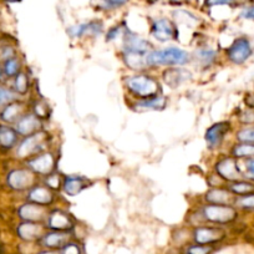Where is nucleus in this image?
Instances as JSON below:
<instances>
[{"label": "nucleus", "mask_w": 254, "mask_h": 254, "mask_svg": "<svg viewBox=\"0 0 254 254\" xmlns=\"http://www.w3.org/2000/svg\"><path fill=\"white\" fill-rule=\"evenodd\" d=\"M43 141L44 134H36L34 135V136L28 137V139L22 143L18 153H19V156H22V157H25V156L30 155V153L36 152L38 147H40L41 142Z\"/></svg>", "instance_id": "nucleus-12"}, {"label": "nucleus", "mask_w": 254, "mask_h": 254, "mask_svg": "<svg viewBox=\"0 0 254 254\" xmlns=\"http://www.w3.org/2000/svg\"><path fill=\"white\" fill-rule=\"evenodd\" d=\"M61 254H81V252L76 244H65Z\"/></svg>", "instance_id": "nucleus-36"}, {"label": "nucleus", "mask_w": 254, "mask_h": 254, "mask_svg": "<svg viewBox=\"0 0 254 254\" xmlns=\"http://www.w3.org/2000/svg\"><path fill=\"white\" fill-rule=\"evenodd\" d=\"M190 60V55L185 50L169 48L165 50L152 51L146 56L147 65H185Z\"/></svg>", "instance_id": "nucleus-1"}, {"label": "nucleus", "mask_w": 254, "mask_h": 254, "mask_svg": "<svg viewBox=\"0 0 254 254\" xmlns=\"http://www.w3.org/2000/svg\"><path fill=\"white\" fill-rule=\"evenodd\" d=\"M203 214L206 220L213 223H229L237 217L235 209L226 204H213V206L204 207Z\"/></svg>", "instance_id": "nucleus-3"}, {"label": "nucleus", "mask_w": 254, "mask_h": 254, "mask_svg": "<svg viewBox=\"0 0 254 254\" xmlns=\"http://www.w3.org/2000/svg\"><path fill=\"white\" fill-rule=\"evenodd\" d=\"M30 201L34 202L36 204H49L53 202V195H51L50 191L48 188L44 187H35L30 191L29 193Z\"/></svg>", "instance_id": "nucleus-16"}, {"label": "nucleus", "mask_w": 254, "mask_h": 254, "mask_svg": "<svg viewBox=\"0 0 254 254\" xmlns=\"http://www.w3.org/2000/svg\"><path fill=\"white\" fill-rule=\"evenodd\" d=\"M118 32H120V28H115V29L111 30V31L109 32L107 40H113V39H115L116 36H117V35H118Z\"/></svg>", "instance_id": "nucleus-43"}, {"label": "nucleus", "mask_w": 254, "mask_h": 254, "mask_svg": "<svg viewBox=\"0 0 254 254\" xmlns=\"http://www.w3.org/2000/svg\"><path fill=\"white\" fill-rule=\"evenodd\" d=\"M187 76H190L188 72L183 71V70H179V69L178 70L172 69V70H169V71L165 72V80H166V83L169 84V86H172V87H176V86H178L179 84L187 79Z\"/></svg>", "instance_id": "nucleus-21"}, {"label": "nucleus", "mask_w": 254, "mask_h": 254, "mask_svg": "<svg viewBox=\"0 0 254 254\" xmlns=\"http://www.w3.org/2000/svg\"><path fill=\"white\" fill-rule=\"evenodd\" d=\"M0 254H4V246H3V244H0Z\"/></svg>", "instance_id": "nucleus-47"}, {"label": "nucleus", "mask_w": 254, "mask_h": 254, "mask_svg": "<svg viewBox=\"0 0 254 254\" xmlns=\"http://www.w3.org/2000/svg\"><path fill=\"white\" fill-rule=\"evenodd\" d=\"M225 238V232L217 228L201 227L195 230V239L199 244H208Z\"/></svg>", "instance_id": "nucleus-7"}, {"label": "nucleus", "mask_w": 254, "mask_h": 254, "mask_svg": "<svg viewBox=\"0 0 254 254\" xmlns=\"http://www.w3.org/2000/svg\"><path fill=\"white\" fill-rule=\"evenodd\" d=\"M247 169H248L249 174L254 177V158L248 160V162H247Z\"/></svg>", "instance_id": "nucleus-42"}, {"label": "nucleus", "mask_w": 254, "mask_h": 254, "mask_svg": "<svg viewBox=\"0 0 254 254\" xmlns=\"http://www.w3.org/2000/svg\"><path fill=\"white\" fill-rule=\"evenodd\" d=\"M29 166L32 171L38 172V173L48 174L54 169L55 160H54L53 155H50V153H44V155L30 161Z\"/></svg>", "instance_id": "nucleus-8"}, {"label": "nucleus", "mask_w": 254, "mask_h": 254, "mask_svg": "<svg viewBox=\"0 0 254 254\" xmlns=\"http://www.w3.org/2000/svg\"><path fill=\"white\" fill-rule=\"evenodd\" d=\"M241 121L243 122H254V109L253 111H248V113H244L243 116L241 117Z\"/></svg>", "instance_id": "nucleus-40"}, {"label": "nucleus", "mask_w": 254, "mask_h": 254, "mask_svg": "<svg viewBox=\"0 0 254 254\" xmlns=\"http://www.w3.org/2000/svg\"><path fill=\"white\" fill-rule=\"evenodd\" d=\"M228 130H229V122H218L211 126L206 132V141L209 144V147H218L222 143Z\"/></svg>", "instance_id": "nucleus-6"}, {"label": "nucleus", "mask_w": 254, "mask_h": 254, "mask_svg": "<svg viewBox=\"0 0 254 254\" xmlns=\"http://www.w3.org/2000/svg\"><path fill=\"white\" fill-rule=\"evenodd\" d=\"M238 140L243 143H253L254 144V127L252 129H244L237 135Z\"/></svg>", "instance_id": "nucleus-28"}, {"label": "nucleus", "mask_w": 254, "mask_h": 254, "mask_svg": "<svg viewBox=\"0 0 254 254\" xmlns=\"http://www.w3.org/2000/svg\"><path fill=\"white\" fill-rule=\"evenodd\" d=\"M233 155L235 157H254V144L242 143L233 148Z\"/></svg>", "instance_id": "nucleus-25"}, {"label": "nucleus", "mask_w": 254, "mask_h": 254, "mask_svg": "<svg viewBox=\"0 0 254 254\" xmlns=\"http://www.w3.org/2000/svg\"><path fill=\"white\" fill-rule=\"evenodd\" d=\"M39 254H59L57 252H53V251H46V252H41Z\"/></svg>", "instance_id": "nucleus-46"}, {"label": "nucleus", "mask_w": 254, "mask_h": 254, "mask_svg": "<svg viewBox=\"0 0 254 254\" xmlns=\"http://www.w3.org/2000/svg\"><path fill=\"white\" fill-rule=\"evenodd\" d=\"M40 127V122H39L38 117L29 115L23 117L22 120L18 122V131L22 135H30L35 132Z\"/></svg>", "instance_id": "nucleus-17"}, {"label": "nucleus", "mask_w": 254, "mask_h": 254, "mask_svg": "<svg viewBox=\"0 0 254 254\" xmlns=\"http://www.w3.org/2000/svg\"><path fill=\"white\" fill-rule=\"evenodd\" d=\"M9 3H18V1H22V0H6Z\"/></svg>", "instance_id": "nucleus-48"}, {"label": "nucleus", "mask_w": 254, "mask_h": 254, "mask_svg": "<svg viewBox=\"0 0 254 254\" xmlns=\"http://www.w3.org/2000/svg\"><path fill=\"white\" fill-rule=\"evenodd\" d=\"M125 61L131 69H143L147 65L146 57L142 56V54L132 53V51H126Z\"/></svg>", "instance_id": "nucleus-23"}, {"label": "nucleus", "mask_w": 254, "mask_h": 254, "mask_svg": "<svg viewBox=\"0 0 254 254\" xmlns=\"http://www.w3.org/2000/svg\"><path fill=\"white\" fill-rule=\"evenodd\" d=\"M166 106V99L163 96H155L150 99L144 100V101L139 102L136 105V109L139 111L146 110H162L163 107Z\"/></svg>", "instance_id": "nucleus-19"}, {"label": "nucleus", "mask_w": 254, "mask_h": 254, "mask_svg": "<svg viewBox=\"0 0 254 254\" xmlns=\"http://www.w3.org/2000/svg\"><path fill=\"white\" fill-rule=\"evenodd\" d=\"M16 141V134L9 127H0V146L9 148Z\"/></svg>", "instance_id": "nucleus-24"}, {"label": "nucleus", "mask_w": 254, "mask_h": 254, "mask_svg": "<svg viewBox=\"0 0 254 254\" xmlns=\"http://www.w3.org/2000/svg\"><path fill=\"white\" fill-rule=\"evenodd\" d=\"M197 57L199 61L203 62L204 65H208L216 57V51L213 50H199L197 53Z\"/></svg>", "instance_id": "nucleus-29"}, {"label": "nucleus", "mask_w": 254, "mask_h": 254, "mask_svg": "<svg viewBox=\"0 0 254 254\" xmlns=\"http://www.w3.org/2000/svg\"><path fill=\"white\" fill-rule=\"evenodd\" d=\"M148 46H150V44L147 41L134 34L127 35V38H126V50L127 51L143 54L148 50Z\"/></svg>", "instance_id": "nucleus-15"}, {"label": "nucleus", "mask_w": 254, "mask_h": 254, "mask_svg": "<svg viewBox=\"0 0 254 254\" xmlns=\"http://www.w3.org/2000/svg\"><path fill=\"white\" fill-rule=\"evenodd\" d=\"M49 228L57 230V232L71 229L72 221L69 214L65 213V212L55 211L49 217Z\"/></svg>", "instance_id": "nucleus-9"}, {"label": "nucleus", "mask_w": 254, "mask_h": 254, "mask_svg": "<svg viewBox=\"0 0 254 254\" xmlns=\"http://www.w3.org/2000/svg\"><path fill=\"white\" fill-rule=\"evenodd\" d=\"M19 113V106L18 105H11V106L6 107L5 111L3 113V118L6 121H11L18 116Z\"/></svg>", "instance_id": "nucleus-31"}, {"label": "nucleus", "mask_w": 254, "mask_h": 254, "mask_svg": "<svg viewBox=\"0 0 254 254\" xmlns=\"http://www.w3.org/2000/svg\"><path fill=\"white\" fill-rule=\"evenodd\" d=\"M246 104L248 105L251 109H254V95H252V96L247 97L246 99Z\"/></svg>", "instance_id": "nucleus-45"}, {"label": "nucleus", "mask_w": 254, "mask_h": 254, "mask_svg": "<svg viewBox=\"0 0 254 254\" xmlns=\"http://www.w3.org/2000/svg\"><path fill=\"white\" fill-rule=\"evenodd\" d=\"M86 187H87V182L84 178L78 176L66 177L64 182V190L69 196L79 195Z\"/></svg>", "instance_id": "nucleus-14"}, {"label": "nucleus", "mask_w": 254, "mask_h": 254, "mask_svg": "<svg viewBox=\"0 0 254 254\" xmlns=\"http://www.w3.org/2000/svg\"><path fill=\"white\" fill-rule=\"evenodd\" d=\"M19 214L23 220H27L28 222L40 221L44 217V208L40 204H25L19 209Z\"/></svg>", "instance_id": "nucleus-13"}, {"label": "nucleus", "mask_w": 254, "mask_h": 254, "mask_svg": "<svg viewBox=\"0 0 254 254\" xmlns=\"http://www.w3.org/2000/svg\"><path fill=\"white\" fill-rule=\"evenodd\" d=\"M229 190L230 192L235 193V195L246 196L254 192V185H252L249 182H235L230 186Z\"/></svg>", "instance_id": "nucleus-26"}, {"label": "nucleus", "mask_w": 254, "mask_h": 254, "mask_svg": "<svg viewBox=\"0 0 254 254\" xmlns=\"http://www.w3.org/2000/svg\"><path fill=\"white\" fill-rule=\"evenodd\" d=\"M212 248L209 247H202V246H193L188 248V254H209Z\"/></svg>", "instance_id": "nucleus-34"}, {"label": "nucleus", "mask_w": 254, "mask_h": 254, "mask_svg": "<svg viewBox=\"0 0 254 254\" xmlns=\"http://www.w3.org/2000/svg\"><path fill=\"white\" fill-rule=\"evenodd\" d=\"M130 91L141 97H155L158 91L157 81L153 80L150 76H132L126 81Z\"/></svg>", "instance_id": "nucleus-2"}, {"label": "nucleus", "mask_w": 254, "mask_h": 254, "mask_svg": "<svg viewBox=\"0 0 254 254\" xmlns=\"http://www.w3.org/2000/svg\"><path fill=\"white\" fill-rule=\"evenodd\" d=\"M109 6H120L127 1V0H104Z\"/></svg>", "instance_id": "nucleus-41"}, {"label": "nucleus", "mask_w": 254, "mask_h": 254, "mask_svg": "<svg viewBox=\"0 0 254 254\" xmlns=\"http://www.w3.org/2000/svg\"><path fill=\"white\" fill-rule=\"evenodd\" d=\"M9 185L14 188V190H24L28 188L34 181V177L29 171H24V169H18V171L11 172L9 176Z\"/></svg>", "instance_id": "nucleus-10"}, {"label": "nucleus", "mask_w": 254, "mask_h": 254, "mask_svg": "<svg viewBox=\"0 0 254 254\" xmlns=\"http://www.w3.org/2000/svg\"><path fill=\"white\" fill-rule=\"evenodd\" d=\"M13 55H14V51L11 50L10 48L5 49V51L3 53V56L5 57V59H10V57H13Z\"/></svg>", "instance_id": "nucleus-44"}, {"label": "nucleus", "mask_w": 254, "mask_h": 254, "mask_svg": "<svg viewBox=\"0 0 254 254\" xmlns=\"http://www.w3.org/2000/svg\"><path fill=\"white\" fill-rule=\"evenodd\" d=\"M35 113L38 115V117H46L48 115V105L44 102H38L35 105Z\"/></svg>", "instance_id": "nucleus-35"}, {"label": "nucleus", "mask_w": 254, "mask_h": 254, "mask_svg": "<svg viewBox=\"0 0 254 254\" xmlns=\"http://www.w3.org/2000/svg\"><path fill=\"white\" fill-rule=\"evenodd\" d=\"M152 32L157 40L167 41L173 38L174 29L171 22H169L167 19H158L153 23Z\"/></svg>", "instance_id": "nucleus-11"}, {"label": "nucleus", "mask_w": 254, "mask_h": 254, "mask_svg": "<svg viewBox=\"0 0 254 254\" xmlns=\"http://www.w3.org/2000/svg\"><path fill=\"white\" fill-rule=\"evenodd\" d=\"M67 241V235L62 232H54L50 234H46L43 239L44 246L49 248H59V247L65 246Z\"/></svg>", "instance_id": "nucleus-20"}, {"label": "nucleus", "mask_w": 254, "mask_h": 254, "mask_svg": "<svg viewBox=\"0 0 254 254\" xmlns=\"http://www.w3.org/2000/svg\"><path fill=\"white\" fill-rule=\"evenodd\" d=\"M19 70V62L16 61L15 59H10L5 62V72L6 75L13 76L15 75L16 72Z\"/></svg>", "instance_id": "nucleus-32"}, {"label": "nucleus", "mask_w": 254, "mask_h": 254, "mask_svg": "<svg viewBox=\"0 0 254 254\" xmlns=\"http://www.w3.org/2000/svg\"><path fill=\"white\" fill-rule=\"evenodd\" d=\"M15 88L16 91H19L20 94H25L29 88V83H28V78L25 74H19L15 79Z\"/></svg>", "instance_id": "nucleus-27"}, {"label": "nucleus", "mask_w": 254, "mask_h": 254, "mask_svg": "<svg viewBox=\"0 0 254 254\" xmlns=\"http://www.w3.org/2000/svg\"><path fill=\"white\" fill-rule=\"evenodd\" d=\"M216 169L218 174L227 181H237L241 178V171L238 169L237 161L232 157L221 160L216 165Z\"/></svg>", "instance_id": "nucleus-5"}, {"label": "nucleus", "mask_w": 254, "mask_h": 254, "mask_svg": "<svg viewBox=\"0 0 254 254\" xmlns=\"http://www.w3.org/2000/svg\"><path fill=\"white\" fill-rule=\"evenodd\" d=\"M252 46L249 40H247L246 38H239L229 46L227 54L228 57L232 62L234 64H243L247 60L249 59V56L252 55Z\"/></svg>", "instance_id": "nucleus-4"}, {"label": "nucleus", "mask_w": 254, "mask_h": 254, "mask_svg": "<svg viewBox=\"0 0 254 254\" xmlns=\"http://www.w3.org/2000/svg\"><path fill=\"white\" fill-rule=\"evenodd\" d=\"M59 176H50L48 179H46V183H48L49 187L51 188H59Z\"/></svg>", "instance_id": "nucleus-39"}, {"label": "nucleus", "mask_w": 254, "mask_h": 254, "mask_svg": "<svg viewBox=\"0 0 254 254\" xmlns=\"http://www.w3.org/2000/svg\"><path fill=\"white\" fill-rule=\"evenodd\" d=\"M18 233H19L20 237L23 239H25V241H34L38 237H40L41 227L38 225H34L31 222H28L20 226L19 229H18Z\"/></svg>", "instance_id": "nucleus-18"}, {"label": "nucleus", "mask_w": 254, "mask_h": 254, "mask_svg": "<svg viewBox=\"0 0 254 254\" xmlns=\"http://www.w3.org/2000/svg\"><path fill=\"white\" fill-rule=\"evenodd\" d=\"M239 207L244 209H254V193H249V195L243 196L237 201Z\"/></svg>", "instance_id": "nucleus-30"}, {"label": "nucleus", "mask_w": 254, "mask_h": 254, "mask_svg": "<svg viewBox=\"0 0 254 254\" xmlns=\"http://www.w3.org/2000/svg\"><path fill=\"white\" fill-rule=\"evenodd\" d=\"M0 75H1V70H0Z\"/></svg>", "instance_id": "nucleus-49"}, {"label": "nucleus", "mask_w": 254, "mask_h": 254, "mask_svg": "<svg viewBox=\"0 0 254 254\" xmlns=\"http://www.w3.org/2000/svg\"><path fill=\"white\" fill-rule=\"evenodd\" d=\"M233 0H206L207 6H216V5H227L232 4Z\"/></svg>", "instance_id": "nucleus-37"}, {"label": "nucleus", "mask_w": 254, "mask_h": 254, "mask_svg": "<svg viewBox=\"0 0 254 254\" xmlns=\"http://www.w3.org/2000/svg\"><path fill=\"white\" fill-rule=\"evenodd\" d=\"M206 199L207 201L212 202V203H216V204H226L229 203L230 202V195L229 192L225 190H212L207 193L206 196Z\"/></svg>", "instance_id": "nucleus-22"}, {"label": "nucleus", "mask_w": 254, "mask_h": 254, "mask_svg": "<svg viewBox=\"0 0 254 254\" xmlns=\"http://www.w3.org/2000/svg\"><path fill=\"white\" fill-rule=\"evenodd\" d=\"M14 100V94L6 88L0 87V105H4L6 102H10Z\"/></svg>", "instance_id": "nucleus-33"}, {"label": "nucleus", "mask_w": 254, "mask_h": 254, "mask_svg": "<svg viewBox=\"0 0 254 254\" xmlns=\"http://www.w3.org/2000/svg\"><path fill=\"white\" fill-rule=\"evenodd\" d=\"M241 16L243 19L248 20H254V6H249V8L244 9L241 13Z\"/></svg>", "instance_id": "nucleus-38"}]
</instances>
